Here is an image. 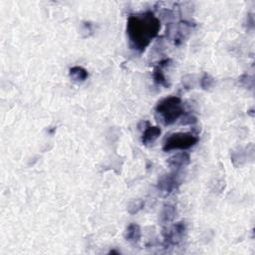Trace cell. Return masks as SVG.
Segmentation results:
<instances>
[{
	"label": "cell",
	"mask_w": 255,
	"mask_h": 255,
	"mask_svg": "<svg viewBox=\"0 0 255 255\" xmlns=\"http://www.w3.org/2000/svg\"><path fill=\"white\" fill-rule=\"evenodd\" d=\"M143 207H144V201L141 200H138L132 201V202L129 204V207H128V210H129V212H130L131 215H134V214H137V212L140 211Z\"/></svg>",
	"instance_id": "13"
},
{
	"label": "cell",
	"mask_w": 255,
	"mask_h": 255,
	"mask_svg": "<svg viewBox=\"0 0 255 255\" xmlns=\"http://www.w3.org/2000/svg\"><path fill=\"white\" fill-rule=\"evenodd\" d=\"M161 29L160 20L152 12L131 15L128 19L127 33L133 50L143 52Z\"/></svg>",
	"instance_id": "1"
},
{
	"label": "cell",
	"mask_w": 255,
	"mask_h": 255,
	"mask_svg": "<svg viewBox=\"0 0 255 255\" xmlns=\"http://www.w3.org/2000/svg\"><path fill=\"white\" fill-rule=\"evenodd\" d=\"M142 237L141 226L137 223H131L125 231V238L131 243H138Z\"/></svg>",
	"instance_id": "8"
},
{
	"label": "cell",
	"mask_w": 255,
	"mask_h": 255,
	"mask_svg": "<svg viewBox=\"0 0 255 255\" xmlns=\"http://www.w3.org/2000/svg\"><path fill=\"white\" fill-rule=\"evenodd\" d=\"M179 182H178V175L177 174H167L164 175L160 178L158 182V188L164 197L171 195L173 190L177 188Z\"/></svg>",
	"instance_id": "4"
},
{
	"label": "cell",
	"mask_w": 255,
	"mask_h": 255,
	"mask_svg": "<svg viewBox=\"0 0 255 255\" xmlns=\"http://www.w3.org/2000/svg\"><path fill=\"white\" fill-rule=\"evenodd\" d=\"M190 162V157L187 153H179L167 160V164L174 168H182Z\"/></svg>",
	"instance_id": "9"
},
{
	"label": "cell",
	"mask_w": 255,
	"mask_h": 255,
	"mask_svg": "<svg viewBox=\"0 0 255 255\" xmlns=\"http://www.w3.org/2000/svg\"><path fill=\"white\" fill-rule=\"evenodd\" d=\"M69 76L74 82L83 83L87 80V78L89 77V74H88V71L86 69H84L83 67L75 66L70 69Z\"/></svg>",
	"instance_id": "10"
},
{
	"label": "cell",
	"mask_w": 255,
	"mask_h": 255,
	"mask_svg": "<svg viewBox=\"0 0 255 255\" xmlns=\"http://www.w3.org/2000/svg\"><path fill=\"white\" fill-rule=\"evenodd\" d=\"M171 63V59H164L161 61L158 65L155 67L154 72H153V78L156 84L160 85V86H164L165 88L169 87V84L166 81V78L164 73V68L167 67Z\"/></svg>",
	"instance_id": "6"
},
{
	"label": "cell",
	"mask_w": 255,
	"mask_h": 255,
	"mask_svg": "<svg viewBox=\"0 0 255 255\" xmlns=\"http://www.w3.org/2000/svg\"><path fill=\"white\" fill-rule=\"evenodd\" d=\"M176 216V208L173 205H165L162 210L161 221L164 223L171 222L174 220Z\"/></svg>",
	"instance_id": "11"
},
{
	"label": "cell",
	"mask_w": 255,
	"mask_h": 255,
	"mask_svg": "<svg viewBox=\"0 0 255 255\" xmlns=\"http://www.w3.org/2000/svg\"><path fill=\"white\" fill-rule=\"evenodd\" d=\"M156 112L162 118L164 125H172L183 114L182 100L179 97H167L163 99L156 107Z\"/></svg>",
	"instance_id": "2"
},
{
	"label": "cell",
	"mask_w": 255,
	"mask_h": 255,
	"mask_svg": "<svg viewBox=\"0 0 255 255\" xmlns=\"http://www.w3.org/2000/svg\"><path fill=\"white\" fill-rule=\"evenodd\" d=\"M162 130L157 126H147L145 128L142 136V144L145 146L153 145L161 136Z\"/></svg>",
	"instance_id": "7"
},
{
	"label": "cell",
	"mask_w": 255,
	"mask_h": 255,
	"mask_svg": "<svg viewBox=\"0 0 255 255\" xmlns=\"http://www.w3.org/2000/svg\"><path fill=\"white\" fill-rule=\"evenodd\" d=\"M199 138L191 133H176L169 136L163 146L164 152H171L174 150H188L191 146L197 145Z\"/></svg>",
	"instance_id": "3"
},
{
	"label": "cell",
	"mask_w": 255,
	"mask_h": 255,
	"mask_svg": "<svg viewBox=\"0 0 255 255\" xmlns=\"http://www.w3.org/2000/svg\"><path fill=\"white\" fill-rule=\"evenodd\" d=\"M214 84H215V79L206 73L200 79V86L204 90L211 88L212 86H214Z\"/></svg>",
	"instance_id": "12"
},
{
	"label": "cell",
	"mask_w": 255,
	"mask_h": 255,
	"mask_svg": "<svg viewBox=\"0 0 255 255\" xmlns=\"http://www.w3.org/2000/svg\"><path fill=\"white\" fill-rule=\"evenodd\" d=\"M185 232V225L183 222H179L169 229L164 235V246H171L179 243Z\"/></svg>",
	"instance_id": "5"
}]
</instances>
